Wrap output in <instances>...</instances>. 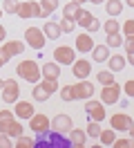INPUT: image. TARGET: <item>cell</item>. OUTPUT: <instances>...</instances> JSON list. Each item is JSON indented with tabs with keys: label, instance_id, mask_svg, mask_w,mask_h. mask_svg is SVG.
Instances as JSON below:
<instances>
[{
	"label": "cell",
	"instance_id": "cell-13",
	"mask_svg": "<svg viewBox=\"0 0 134 148\" xmlns=\"http://www.w3.org/2000/svg\"><path fill=\"white\" fill-rule=\"evenodd\" d=\"M89 72H92V63H89V61H85V58H76V61H74V63H71V74H74V76H76V79H87L89 76Z\"/></svg>",
	"mask_w": 134,
	"mask_h": 148
},
{
	"label": "cell",
	"instance_id": "cell-6",
	"mask_svg": "<svg viewBox=\"0 0 134 148\" xmlns=\"http://www.w3.org/2000/svg\"><path fill=\"white\" fill-rule=\"evenodd\" d=\"M2 101L5 103H16L18 97H20V85H18V81H14V79H7V81H2Z\"/></svg>",
	"mask_w": 134,
	"mask_h": 148
},
{
	"label": "cell",
	"instance_id": "cell-35",
	"mask_svg": "<svg viewBox=\"0 0 134 148\" xmlns=\"http://www.w3.org/2000/svg\"><path fill=\"white\" fill-rule=\"evenodd\" d=\"M96 79H98L101 85H110V83H114V72H112V70H110V72H98Z\"/></svg>",
	"mask_w": 134,
	"mask_h": 148
},
{
	"label": "cell",
	"instance_id": "cell-19",
	"mask_svg": "<svg viewBox=\"0 0 134 148\" xmlns=\"http://www.w3.org/2000/svg\"><path fill=\"white\" fill-rule=\"evenodd\" d=\"M85 141H87V132L80 128H71L69 130V144L76 148H83L85 146Z\"/></svg>",
	"mask_w": 134,
	"mask_h": 148
},
{
	"label": "cell",
	"instance_id": "cell-30",
	"mask_svg": "<svg viewBox=\"0 0 134 148\" xmlns=\"http://www.w3.org/2000/svg\"><path fill=\"white\" fill-rule=\"evenodd\" d=\"M40 85H43L47 92H56V90H58V79H49V76H43Z\"/></svg>",
	"mask_w": 134,
	"mask_h": 148
},
{
	"label": "cell",
	"instance_id": "cell-45",
	"mask_svg": "<svg viewBox=\"0 0 134 148\" xmlns=\"http://www.w3.org/2000/svg\"><path fill=\"white\" fill-rule=\"evenodd\" d=\"M5 38H7V32H5V27L0 25V43H5Z\"/></svg>",
	"mask_w": 134,
	"mask_h": 148
},
{
	"label": "cell",
	"instance_id": "cell-46",
	"mask_svg": "<svg viewBox=\"0 0 134 148\" xmlns=\"http://www.w3.org/2000/svg\"><path fill=\"white\" fill-rule=\"evenodd\" d=\"M127 63L134 65V52H132V54H127Z\"/></svg>",
	"mask_w": 134,
	"mask_h": 148
},
{
	"label": "cell",
	"instance_id": "cell-23",
	"mask_svg": "<svg viewBox=\"0 0 134 148\" xmlns=\"http://www.w3.org/2000/svg\"><path fill=\"white\" fill-rule=\"evenodd\" d=\"M40 70H43V76H49V79H58L61 76V65L56 63V61L54 63H45Z\"/></svg>",
	"mask_w": 134,
	"mask_h": 148
},
{
	"label": "cell",
	"instance_id": "cell-15",
	"mask_svg": "<svg viewBox=\"0 0 134 148\" xmlns=\"http://www.w3.org/2000/svg\"><path fill=\"white\" fill-rule=\"evenodd\" d=\"M0 132H5V135H9L11 139H16L22 135V123L18 119H11L7 121V123H0Z\"/></svg>",
	"mask_w": 134,
	"mask_h": 148
},
{
	"label": "cell",
	"instance_id": "cell-9",
	"mask_svg": "<svg viewBox=\"0 0 134 148\" xmlns=\"http://www.w3.org/2000/svg\"><path fill=\"white\" fill-rule=\"evenodd\" d=\"M110 123H112V128H114V130H121V132H125V130H130L134 126L132 117H130V114H123V112L112 114V117H110Z\"/></svg>",
	"mask_w": 134,
	"mask_h": 148
},
{
	"label": "cell",
	"instance_id": "cell-52",
	"mask_svg": "<svg viewBox=\"0 0 134 148\" xmlns=\"http://www.w3.org/2000/svg\"><path fill=\"white\" fill-rule=\"evenodd\" d=\"M0 92H2V81H0Z\"/></svg>",
	"mask_w": 134,
	"mask_h": 148
},
{
	"label": "cell",
	"instance_id": "cell-2",
	"mask_svg": "<svg viewBox=\"0 0 134 148\" xmlns=\"http://www.w3.org/2000/svg\"><path fill=\"white\" fill-rule=\"evenodd\" d=\"M18 18H43V9H40V2L36 0H22L18 5Z\"/></svg>",
	"mask_w": 134,
	"mask_h": 148
},
{
	"label": "cell",
	"instance_id": "cell-53",
	"mask_svg": "<svg viewBox=\"0 0 134 148\" xmlns=\"http://www.w3.org/2000/svg\"><path fill=\"white\" fill-rule=\"evenodd\" d=\"M132 148H134V139H132Z\"/></svg>",
	"mask_w": 134,
	"mask_h": 148
},
{
	"label": "cell",
	"instance_id": "cell-4",
	"mask_svg": "<svg viewBox=\"0 0 134 148\" xmlns=\"http://www.w3.org/2000/svg\"><path fill=\"white\" fill-rule=\"evenodd\" d=\"M25 40L29 47H34V49H43L45 43H47V36H45L43 29L38 27H27L25 29Z\"/></svg>",
	"mask_w": 134,
	"mask_h": 148
},
{
	"label": "cell",
	"instance_id": "cell-38",
	"mask_svg": "<svg viewBox=\"0 0 134 148\" xmlns=\"http://www.w3.org/2000/svg\"><path fill=\"white\" fill-rule=\"evenodd\" d=\"M121 29H123V34H125V36H134V20H132V18H130V20H125Z\"/></svg>",
	"mask_w": 134,
	"mask_h": 148
},
{
	"label": "cell",
	"instance_id": "cell-14",
	"mask_svg": "<svg viewBox=\"0 0 134 148\" xmlns=\"http://www.w3.org/2000/svg\"><path fill=\"white\" fill-rule=\"evenodd\" d=\"M29 128L40 135V132H45V130L52 128V121H49V117H47V114H34V117L29 119Z\"/></svg>",
	"mask_w": 134,
	"mask_h": 148
},
{
	"label": "cell",
	"instance_id": "cell-41",
	"mask_svg": "<svg viewBox=\"0 0 134 148\" xmlns=\"http://www.w3.org/2000/svg\"><path fill=\"white\" fill-rule=\"evenodd\" d=\"M123 47H125V52H127V54H132V52H134V36H125Z\"/></svg>",
	"mask_w": 134,
	"mask_h": 148
},
{
	"label": "cell",
	"instance_id": "cell-16",
	"mask_svg": "<svg viewBox=\"0 0 134 148\" xmlns=\"http://www.w3.org/2000/svg\"><path fill=\"white\" fill-rule=\"evenodd\" d=\"M14 112H16L18 119H31L36 112H34V106L29 101H16L14 103Z\"/></svg>",
	"mask_w": 134,
	"mask_h": 148
},
{
	"label": "cell",
	"instance_id": "cell-32",
	"mask_svg": "<svg viewBox=\"0 0 134 148\" xmlns=\"http://www.w3.org/2000/svg\"><path fill=\"white\" fill-rule=\"evenodd\" d=\"M85 132H87V137H94V139H98V135H101V126H98V121H89L87 123V128H85Z\"/></svg>",
	"mask_w": 134,
	"mask_h": 148
},
{
	"label": "cell",
	"instance_id": "cell-3",
	"mask_svg": "<svg viewBox=\"0 0 134 148\" xmlns=\"http://www.w3.org/2000/svg\"><path fill=\"white\" fill-rule=\"evenodd\" d=\"M36 146H45V148H65V146H71L69 141H67V139H63L61 137V132H56V130H54L52 135H47V130H45V132H40V139H38V141H36Z\"/></svg>",
	"mask_w": 134,
	"mask_h": 148
},
{
	"label": "cell",
	"instance_id": "cell-17",
	"mask_svg": "<svg viewBox=\"0 0 134 148\" xmlns=\"http://www.w3.org/2000/svg\"><path fill=\"white\" fill-rule=\"evenodd\" d=\"M94 49V38L89 36V32L85 34H80V36H76V52H80V54H87V52H92Z\"/></svg>",
	"mask_w": 134,
	"mask_h": 148
},
{
	"label": "cell",
	"instance_id": "cell-22",
	"mask_svg": "<svg viewBox=\"0 0 134 148\" xmlns=\"http://www.w3.org/2000/svg\"><path fill=\"white\" fill-rule=\"evenodd\" d=\"M92 58H94L96 63L107 61V58H110V47H107V45H94V49H92Z\"/></svg>",
	"mask_w": 134,
	"mask_h": 148
},
{
	"label": "cell",
	"instance_id": "cell-34",
	"mask_svg": "<svg viewBox=\"0 0 134 148\" xmlns=\"http://www.w3.org/2000/svg\"><path fill=\"white\" fill-rule=\"evenodd\" d=\"M58 92H61L63 101H74V85H63L58 88Z\"/></svg>",
	"mask_w": 134,
	"mask_h": 148
},
{
	"label": "cell",
	"instance_id": "cell-33",
	"mask_svg": "<svg viewBox=\"0 0 134 148\" xmlns=\"http://www.w3.org/2000/svg\"><path fill=\"white\" fill-rule=\"evenodd\" d=\"M16 148H31L36 146V141L31 137H25V135H20V137H16V144H14Z\"/></svg>",
	"mask_w": 134,
	"mask_h": 148
},
{
	"label": "cell",
	"instance_id": "cell-20",
	"mask_svg": "<svg viewBox=\"0 0 134 148\" xmlns=\"http://www.w3.org/2000/svg\"><path fill=\"white\" fill-rule=\"evenodd\" d=\"M43 32H45V36L49 38V40H56V38H61V25L58 23H52V20H47L45 23V27H43Z\"/></svg>",
	"mask_w": 134,
	"mask_h": 148
},
{
	"label": "cell",
	"instance_id": "cell-10",
	"mask_svg": "<svg viewBox=\"0 0 134 148\" xmlns=\"http://www.w3.org/2000/svg\"><path fill=\"white\" fill-rule=\"evenodd\" d=\"M85 112H87L94 121H98V123L105 119V108H103V101H92V99H87V103H85Z\"/></svg>",
	"mask_w": 134,
	"mask_h": 148
},
{
	"label": "cell",
	"instance_id": "cell-44",
	"mask_svg": "<svg viewBox=\"0 0 134 148\" xmlns=\"http://www.w3.org/2000/svg\"><path fill=\"white\" fill-rule=\"evenodd\" d=\"M9 58H11V56H9V54H5V52H2V49H0V67H2V65L7 63Z\"/></svg>",
	"mask_w": 134,
	"mask_h": 148
},
{
	"label": "cell",
	"instance_id": "cell-27",
	"mask_svg": "<svg viewBox=\"0 0 134 148\" xmlns=\"http://www.w3.org/2000/svg\"><path fill=\"white\" fill-rule=\"evenodd\" d=\"M78 11H80V5H76V2H71V0H69V2L63 7V16H65V18H74V20H76Z\"/></svg>",
	"mask_w": 134,
	"mask_h": 148
},
{
	"label": "cell",
	"instance_id": "cell-43",
	"mask_svg": "<svg viewBox=\"0 0 134 148\" xmlns=\"http://www.w3.org/2000/svg\"><path fill=\"white\" fill-rule=\"evenodd\" d=\"M9 146H14V144H11V137L5 135V132H0V148H9Z\"/></svg>",
	"mask_w": 134,
	"mask_h": 148
},
{
	"label": "cell",
	"instance_id": "cell-49",
	"mask_svg": "<svg viewBox=\"0 0 134 148\" xmlns=\"http://www.w3.org/2000/svg\"><path fill=\"white\" fill-rule=\"evenodd\" d=\"M130 135H132V139H134V126H132V128H130Z\"/></svg>",
	"mask_w": 134,
	"mask_h": 148
},
{
	"label": "cell",
	"instance_id": "cell-39",
	"mask_svg": "<svg viewBox=\"0 0 134 148\" xmlns=\"http://www.w3.org/2000/svg\"><path fill=\"white\" fill-rule=\"evenodd\" d=\"M11 119H14V112L7 110V108H2V110H0V123H7V121H11Z\"/></svg>",
	"mask_w": 134,
	"mask_h": 148
},
{
	"label": "cell",
	"instance_id": "cell-18",
	"mask_svg": "<svg viewBox=\"0 0 134 148\" xmlns=\"http://www.w3.org/2000/svg\"><path fill=\"white\" fill-rule=\"evenodd\" d=\"M0 49H2L5 54H9V56H18V54L25 52V43H22V40H5Z\"/></svg>",
	"mask_w": 134,
	"mask_h": 148
},
{
	"label": "cell",
	"instance_id": "cell-36",
	"mask_svg": "<svg viewBox=\"0 0 134 148\" xmlns=\"http://www.w3.org/2000/svg\"><path fill=\"white\" fill-rule=\"evenodd\" d=\"M18 5H20L18 0H2V11H5V14H16Z\"/></svg>",
	"mask_w": 134,
	"mask_h": 148
},
{
	"label": "cell",
	"instance_id": "cell-40",
	"mask_svg": "<svg viewBox=\"0 0 134 148\" xmlns=\"http://www.w3.org/2000/svg\"><path fill=\"white\" fill-rule=\"evenodd\" d=\"M114 148H130L132 146V141L130 139H125V137H121V139H114V144H112Z\"/></svg>",
	"mask_w": 134,
	"mask_h": 148
},
{
	"label": "cell",
	"instance_id": "cell-47",
	"mask_svg": "<svg viewBox=\"0 0 134 148\" xmlns=\"http://www.w3.org/2000/svg\"><path fill=\"white\" fill-rule=\"evenodd\" d=\"M87 2H92V5H103V0H87Z\"/></svg>",
	"mask_w": 134,
	"mask_h": 148
},
{
	"label": "cell",
	"instance_id": "cell-8",
	"mask_svg": "<svg viewBox=\"0 0 134 148\" xmlns=\"http://www.w3.org/2000/svg\"><path fill=\"white\" fill-rule=\"evenodd\" d=\"M118 97H121V85L116 83H110V85H103V90H101V101L107 103V106H112V103L118 101Z\"/></svg>",
	"mask_w": 134,
	"mask_h": 148
},
{
	"label": "cell",
	"instance_id": "cell-51",
	"mask_svg": "<svg viewBox=\"0 0 134 148\" xmlns=\"http://www.w3.org/2000/svg\"><path fill=\"white\" fill-rule=\"evenodd\" d=\"M2 14H5V11H2V7H0V18H2Z\"/></svg>",
	"mask_w": 134,
	"mask_h": 148
},
{
	"label": "cell",
	"instance_id": "cell-25",
	"mask_svg": "<svg viewBox=\"0 0 134 148\" xmlns=\"http://www.w3.org/2000/svg\"><path fill=\"white\" fill-rule=\"evenodd\" d=\"M40 9H43V18H49L58 9V0H40Z\"/></svg>",
	"mask_w": 134,
	"mask_h": 148
},
{
	"label": "cell",
	"instance_id": "cell-21",
	"mask_svg": "<svg viewBox=\"0 0 134 148\" xmlns=\"http://www.w3.org/2000/svg\"><path fill=\"white\" fill-rule=\"evenodd\" d=\"M107 65H110V70H112V72H121L125 65H127V58L121 56V54H112L110 58H107Z\"/></svg>",
	"mask_w": 134,
	"mask_h": 148
},
{
	"label": "cell",
	"instance_id": "cell-11",
	"mask_svg": "<svg viewBox=\"0 0 134 148\" xmlns=\"http://www.w3.org/2000/svg\"><path fill=\"white\" fill-rule=\"evenodd\" d=\"M71 126H74V121H71L69 114H56L52 119V130H56V132H61V135H65V132H69Z\"/></svg>",
	"mask_w": 134,
	"mask_h": 148
},
{
	"label": "cell",
	"instance_id": "cell-5",
	"mask_svg": "<svg viewBox=\"0 0 134 148\" xmlns=\"http://www.w3.org/2000/svg\"><path fill=\"white\" fill-rule=\"evenodd\" d=\"M76 25H80L83 29H87L89 34H94V32L101 29V23L94 18V14H92V11H85V9L78 11V16H76Z\"/></svg>",
	"mask_w": 134,
	"mask_h": 148
},
{
	"label": "cell",
	"instance_id": "cell-50",
	"mask_svg": "<svg viewBox=\"0 0 134 148\" xmlns=\"http://www.w3.org/2000/svg\"><path fill=\"white\" fill-rule=\"evenodd\" d=\"M127 5H130V7H134V0H127Z\"/></svg>",
	"mask_w": 134,
	"mask_h": 148
},
{
	"label": "cell",
	"instance_id": "cell-26",
	"mask_svg": "<svg viewBox=\"0 0 134 148\" xmlns=\"http://www.w3.org/2000/svg\"><path fill=\"white\" fill-rule=\"evenodd\" d=\"M31 97H34V101H47L49 97H52V92H47L43 85H40V81L34 85V90H31Z\"/></svg>",
	"mask_w": 134,
	"mask_h": 148
},
{
	"label": "cell",
	"instance_id": "cell-1",
	"mask_svg": "<svg viewBox=\"0 0 134 148\" xmlns=\"http://www.w3.org/2000/svg\"><path fill=\"white\" fill-rule=\"evenodd\" d=\"M16 72L20 79H25V81H29V83H38L40 79H43V70H40V65L36 63V61H31V58H27V61H20L16 67Z\"/></svg>",
	"mask_w": 134,
	"mask_h": 148
},
{
	"label": "cell",
	"instance_id": "cell-28",
	"mask_svg": "<svg viewBox=\"0 0 134 148\" xmlns=\"http://www.w3.org/2000/svg\"><path fill=\"white\" fill-rule=\"evenodd\" d=\"M98 139H101V144H103V146H112V144H114V139H116V132H114V128L101 130Z\"/></svg>",
	"mask_w": 134,
	"mask_h": 148
},
{
	"label": "cell",
	"instance_id": "cell-31",
	"mask_svg": "<svg viewBox=\"0 0 134 148\" xmlns=\"http://www.w3.org/2000/svg\"><path fill=\"white\" fill-rule=\"evenodd\" d=\"M125 38L121 36V32H116V34H107V47H121L123 45Z\"/></svg>",
	"mask_w": 134,
	"mask_h": 148
},
{
	"label": "cell",
	"instance_id": "cell-48",
	"mask_svg": "<svg viewBox=\"0 0 134 148\" xmlns=\"http://www.w3.org/2000/svg\"><path fill=\"white\" fill-rule=\"evenodd\" d=\"M71 2H76V5H83V2H85V0H71Z\"/></svg>",
	"mask_w": 134,
	"mask_h": 148
},
{
	"label": "cell",
	"instance_id": "cell-42",
	"mask_svg": "<svg viewBox=\"0 0 134 148\" xmlns=\"http://www.w3.org/2000/svg\"><path fill=\"white\" fill-rule=\"evenodd\" d=\"M123 90H125V94H127V97H132V99H134V79H130V81H125Z\"/></svg>",
	"mask_w": 134,
	"mask_h": 148
},
{
	"label": "cell",
	"instance_id": "cell-29",
	"mask_svg": "<svg viewBox=\"0 0 134 148\" xmlns=\"http://www.w3.org/2000/svg\"><path fill=\"white\" fill-rule=\"evenodd\" d=\"M103 32H105V34H116V32H121V23L116 18L105 20V23H103Z\"/></svg>",
	"mask_w": 134,
	"mask_h": 148
},
{
	"label": "cell",
	"instance_id": "cell-12",
	"mask_svg": "<svg viewBox=\"0 0 134 148\" xmlns=\"http://www.w3.org/2000/svg\"><path fill=\"white\" fill-rule=\"evenodd\" d=\"M92 94H94V85L89 83L87 79H80L78 83L74 85V99H92Z\"/></svg>",
	"mask_w": 134,
	"mask_h": 148
},
{
	"label": "cell",
	"instance_id": "cell-37",
	"mask_svg": "<svg viewBox=\"0 0 134 148\" xmlns=\"http://www.w3.org/2000/svg\"><path fill=\"white\" fill-rule=\"evenodd\" d=\"M58 25H61V32H67V34H69L71 29L76 27V20H74V18H65V16H63V20L58 23Z\"/></svg>",
	"mask_w": 134,
	"mask_h": 148
},
{
	"label": "cell",
	"instance_id": "cell-24",
	"mask_svg": "<svg viewBox=\"0 0 134 148\" xmlns=\"http://www.w3.org/2000/svg\"><path fill=\"white\" fill-rule=\"evenodd\" d=\"M105 11L114 18V16H118L123 11V2L121 0H105Z\"/></svg>",
	"mask_w": 134,
	"mask_h": 148
},
{
	"label": "cell",
	"instance_id": "cell-7",
	"mask_svg": "<svg viewBox=\"0 0 134 148\" xmlns=\"http://www.w3.org/2000/svg\"><path fill=\"white\" fill-rule=\"evenodd\" d=\"M54 61L58 65H71L76 61V52H74L71 47H67V45H61V47L54 49Z\"/></svg>",
	"mask_w": 134,
	"mask_h": 148
}]
</instances>
